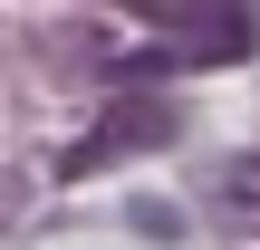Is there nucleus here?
Returning a JSON list of instances; mask_svg holds the SVG:
<instances>
[{
	"instance_id": "nucleus-1",
	"label": "nucleus",
	"mask_w": 260,
	"mask_h": 250,
	"mask_svg": "<svg viewBox=\"0 0 260 250\" xmlns=\"http://www.w3.org/2000/svg\"><path fill=\"white\" fill-rule=\"evenodd\" d=\"M135 19H154L193 67H222V58H251V39H260V19H251V0H125Z\"/></svg>"
},
{
	"instance_id": "nucleus-2",
	"label": "nucleus",
	"mask_w": 260,
	"mask_h": 250,
	"mask_svg": "<svg viewBox=\"0 0 260 250\" xmlns=\"http://www.w3.org/2000/svg\"><path fill=\"white\" fill-rule=\"evenodd\" d=\"M164 135H174V116H164V106H116V116L96 125V145H77V154H68V173H96V164L135 154V145H164Z\"/></svg>"
},
{
	"instance_id": "nucleus-3",
	"label": "nucleus",
	"mask_w": 260,
	"mask_h": 250,
	"mask_svg": "<svg viewBox=\"0 0 260 250\" xmlns=\"http://www.w3.org/2000/svg\"><path fill=\"white\" fill-rule=\"evenodd\" d=\"M212 193H222V212H241V222H260V154H232V164L212 173Z\"/></svg>"
}]
</instances>
